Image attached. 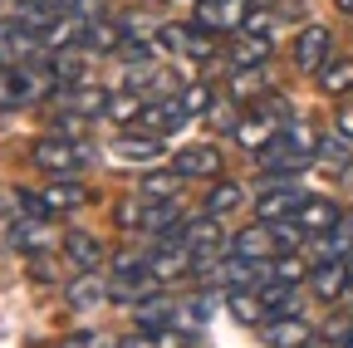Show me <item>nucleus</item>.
Instances as JSON below:
<instances>
[{
    "label": "nucleus",
    "instance_id": "8",
    "mask_svg": "<svg viewBox=\"0 0 353 348\" xmlns=\"http://www.w3.org/2000/svg\"><path fill=\"white\" fill-rule=\"evenodd\" d=\"M231 255L250 260V265H265V260H275L280 250H275L270 226H265V221H255V226H245V231H236V236H231Z\"/></svg>",
    "mask_w": 353,
    "mask_h": 348
},
{
    "label": "nucleus",
    "instance_id": "21",
    "mask_svg": "<svg viewBox=\"0 0 353 348\" xmlns=\"http://www.w3.org/2000/svg\"><path fill=\"white\" fill-rule=\"evenodd\" d=\"M132 319H138L143 329H167V324H172V299H167V294H157V289H152V294H143L138 304H132Z\"/></svg>",
    "mask_w": 353,
    "mask_h": 348
},
{
    "label": "nucleus",
    "instance_id": "13",
    "mask_svg": "<svg viewBox=\"0 0 353 348\" xmlns=\"http://www.w3.org/2000/svg\"><path fill=\"white\" fill-rule=\"evenodd\" d=\"M182 206L176 201H148V211H143V231L152 236V240H172L176 231H182Z\"/></svg>",
    "mask_w": 353,
    "mask_h": 348
},
{
    "label": "nucleus",
    "instance_id": "30",
    "mask_svg": "<svg viewBox=\"0 0 353 348\" xmlns=\"http://www.w3.org/2000/svg\"><path fill=\"white\" fill-rule=\"evenodd\" d=\"M226 309H231L241 324H260V319H265L260 294H255V289H231V294H226Z\"/></svg>",
    "mask_w": 353,
    "mask_h": 348
},
{
    "label": "nucleus",
    "instance_id": "7",
    "mask_svg": "<svg viewBox=\"0 0 353 348\" xmlns=\"http://www.w3.org/2000/svg\"><path fill=\"white\" fill-rule=\"evenodd\" d=\"M309 343H314V324L304 314L265 319V348H309Z\"/></svg>",
    "mask_w": 353,
    "mask_h": 348
},
{
    "label": "nucleus",
    "instance_id": "10",
    "mask_svg": "<svg viewBox=\"0 0 353 348\" xmlns=\"http://www.w3.org/2000/svg\"><path fill=\"white\" fill-rule=\"evenodd\" d=\"M294 221L304 226V236H319V231H334L343 221V211L329 201V196H304V206L294 211Z\"/></svg>",
    "mask_w": 353,
    "mask_h": 348
},
{
    "label": "nucleus",
    "instance_id": "19",
    "mask_svg": "<svg viewBox=\"0 0 353 348\" xmlns=\"http://www.w3.org/2000/svg\"><path fill=\"white\" fill-rule=\"evenodd\" d=\"M343 285H348L343 260H324V265L309 270V289H314V299H324V304H334V299L343 294Z\"/></svg>",
    "mask_w": 353,
    "mask_h": 348
},
{
    "label": "nucleus",
    "instance_id": "24",
    "mask_svg": "<svg viewBox=\"0 0 353 348\" xmlns=\"http://www.w3.org/2000/svg\"><path fill=\"white\" fill-rule=\"evenodd\" d=\"M182 182H187V177H182L176 167H167V172H148L143 187H138V196H143V201H172Z\"/></svg>",
    "mask_w": 353,
    "mask_h": 348
},
{
    "label": "nucleus",
    "instance_id": "43",
    "mask_svg": "<svg viewBox=\"0 0 353 348\" xmlns=\"http://www.w3.org/2000/svg\"><path fill=\"white\" fill-rule=\"evenodd\" d=\"M343 226H348V236H353V216H343Z\"/></svg>",
    "mask_w": 353,
    "mask_h": 348
},
{
    "label": "nucleus",
    "instance_id": "20",
    "mask_svg": "<svg viewBox=\"0 0 353 348\" xmlns=\"http://www.w3.org/2000/svg\"><path fill=\"white\" fill-rule=\"evenodd\" d=\"M39 196H44V206H50V211H74V206H83V201H88V192H83L79 182H69V177L44 182V187H39Z\"/></svg>",
    "mask_w": 353,
    "mask_h": 348
},
{
    "label": "nucleus",
    "instance_id": "16",
    "mask_svg": "<svg viewBox=\"0 0 353 348\" xmlns=\"http://www.w3.org/2000/svg\"><path fill=\"white\" fill-rule=\"evenodd\" d=\"M64 260L74 270H99L103 265V240L88 236V231H69L64 236Z\"/></svg>",
    "mask_w": 353,
    "mask_h": 348
},
{
    "label": "nucleus",
    "instance_id": "44",
    "mask_svg": "<svg viewBox=\"0 0 353 348\" xmlns=\"http://www.w3.org/2000/svg\"><path fill=\"white\" fill-rule=\"evenodd\" d=\"M343 348H353V334H348V338H343Z\"/></svg>",
    "mask_w": 353,
    "mask_h": 348
},
{
    "label": "nucleus",
    "instance_id": "36",
    "mask_svg": "<svg viewBox=\"0 0 353 348\" xmlns=\"http://www.w3.org/2000/svg\"><path fill=\"white\" fill-rule=\"evenodd\" d=\"M260 113H265V118H275V123H290V118H294L285 94H270V99H260Z\"/></svg>",
    "mask_w": 353,
    "mask_h": 348
},
{
    "label": "nucleus",
    "instance_id": "37",
    "mask_svg": "<svg viewBox=\"0 0 353 348\" xmlns=\"http://www.w3.org/2000/svg\"><path fill=\"white\" fill-rule=\"evenodd\" d=\"M69 15H83V20H103V15H108V0H69Z\"/></svg>",
    "mask_w": 353,
    "mask_h": 348
},
{
    "label": "nucleus",
    "instance_id": "6",
    "mask_svg": "<svg viewBox=\"0 0 353 348\" xmlns=\"http://www.w3.org/2000/svg\"><path fill=\"white\" fill-rule=\"evenodd\" d=\"M329 54H334V30H329V25H304L299 39H294V64L314 74Z\"/></svg>",
    "mask_w": 353,
    "mask_h": 348
},
{
    "label": "nucleus",
    "instance_id": "28",
    "mask_svg": "<svg viewBox=\"0 0 353 348\" xmlns=\"http://www.w3.org/2000/svg\"><path fill=\"white\" fill-rule=\"evenodd\" d=\"M50 69H54V79H59V89H74V83H83V54H79V50L50 54Z\"/></svg>",
    "mask_w": 353,
    "mask_h": 348
},
{
    "label": "nucleus",
    "instance_id": "17",
    "mask_svg": "<svg viewBox=\"0 0 353 348\" xmlns=\"http://www.w3.org/2000/svg\"><path fill=\"white\" fill-rule=\"evenodd\" d=\"M314 79H319V89L329 94V99H343V94H353V54H329L319 69H314Z\"/></svg>",
    "mask_w": 353,
    "mask_h": 348
},
{
    "label": "nucleus",
    "instance_id": "5",
    "mask_svg": "<svg viewBox=\"0 0 353 348\" xmlns=\"http://www.w3.org/2000/svg\"><path fill=\"white\" fill-rule=\"evenodd\" d=\"M148 270H152V280H157V285H162V280H182V275H192V270H196V255L172 236V240H162V245L148 255Z\"/></svg>",
    "mask_w": 353,
    "mask_h": 348
},
{
    "label": "nucleus",
    "instance_id": "18",
    "mask_svg": "<svg viewBox=\"0 0 353 348\" xmlns=\"http://www.w3.org/2000/svg\"><path fill=\"white\" fill-rule=\"evenodd\" d=\"M348 250H353V236H348V226L339 221L334 231L309 236V265H324V260H343Z\"/></svg>",
    "mask_w": 353,
    "mask_h": 348
},
{
    "label": "nucleus",
    "instance_id": "39",
    "mask_svg": "<svg viewBox=\"0 0 353 348\" xmlns=\"http://www.w3.org/2000/svg\"><path fill=\"white\" fill-rule=\"evenodd\" d=\"M339 133L353 143V103H339Z\"/></svg>",
    "mask_w": 353,
    "mask_h": 348
},
{
    "label": "nucleus",
    "instance_id": "38",
    "mask_svg": "<svg viewBox=\"0 0 353 348\" xmlns=\"http://www.w3.org/2000/svg\"><path fill=\"white\" fill-rule=\"evenodd\" d=\"M64 348H103V343H99V334H94V329H79V334H69V338H64Z\"/></svg>",
    "mask_w": 353,
    "mask_h": 348
},
{
    "label": "nucleus",
    "instance_id": "29",
    "mask_svg": "<svg viewBox=\"0 0 353 348\" xmlns=\"http://www.w3.org/2000/svg\"><path fill=\"white\" fill-rule=\"evenodd\" d=\"M118 30H123V39H157L162 20H152L148 10H123L118 15Z\"/></svg>",
    "mask_w": 353,
    "mask_h": 348
},
{
    "label": "nucleus",
    "instance_id": "3",
    "mask_svg": "<svg viewBox=\"0 0 353 348\" xmlns=\"http://www.w3.org/2000/svg\"><path fill=\"white\" fill-rule=\"evenodd\" d=\"M304 206V187H294V177L285 182H270L260 187V201H255V221H285V216H294Z\"/></svg>",
    "mask_w": 353,
    "mask_h": 348
},
{
    "label": "nucleus",
    "instance_id": "15",
    "mask_svg": "<svg viewBox=\"0 0 353 348\" xmlns=\"http://www.w3.org/2000/svg\"><path fill=\"white\" fill-rule=\"evenodd\" d=\"M54 99H59L64 113H79V118H99V113L108 108V94L94 89V83H74V89H59Z\"/></svg>",
    "mask_w": 353,
    "mask_h": 348
},
{
    "label": "nucleus",
    "instance_id": "33",
    "mask_svg": "<svg viewBox=\"0 0 353 348\" xmlns=\"http://www.w3.org/2000/svg\"><path fill=\"white\" fill-rule=\"evenodd\" d=\"M143 211H148V201H143V196L118 201V206H113V221H118L123 231H143Z\"/></svg>",
    "mask_w": 353,
    "mask_h": 348
},
{
    "label": "nucleus",
    "instance_id": "31",
    "mask_svg": "<svg viewBox=\"0 0 353 348\" xmlns=\"http://www.w3.org/2000/svg\"><path fill=\"white\" fill-rule=\"evenodd\" d=\"M216 54H221L216 34H211V30H196V25H187V45H182V59H216Z\"/></svg>",
    "mask_w": 353,
    "mask_h": 348
},
{
    "label": "nucleus",
    "instance_id": "12",
    "mask_svg": "<svg viewBox=\"0 0 353 348\" xmlns=\"http://www.w3.org/2000/svg\"><path fill=\"white\" fill-rule=\"evenodd\" d=\"M255 294H260V309H265V319H285V314H299V285L265 280V285H255Z\"/></svg>",
    "mask_w": 353,
    "mask_h": 348
},
{
    "label": "nucleus",
    "instance_id": "11",
    "mask_svg": "<svg viewBox=\"0 0 353 348\" xmlns=\"http://www.w3.org/2000/svg\"><path fill=\"white\" fill-rule=\"evenodd\" d=\"M172 167L182 172V177H216V172H221V152L211 143H187L182 152L172 157Z\"/></svg>",
    "mask_w": 353,
    "mask_h": 348
},
{
    "label": "nucleus",
    "instance_id": "1",
    "mask_svg": "<svg viewBox=\"0 0 353 348\" xmlns=\"http://www.w3.org/2000/svg\"><path fill=\"white\" fill-rule=\"evenodd\" d=\"M30 162H34L39 172L69 177V172H79V167L94 162V147H88L83 138H74V133H44V138L30 147Z\"/></svg>",
    "mask_w": 353,
    "mask_h": 348
},
{
    "label": "nucleus",
    "instance_id": "27",
    "mask_svg": "<svg viewBox=\"0 0 353 348\" xmlns=\"http://www.w3.org/2000/svg\"><path fill=\"white\" fill-rule=\"evenodd\" d=\"M118 157H128V162H152V157H162V143L148 133H123L118 138Z\"/></svg>",
    "mask_w": 353,
    "mask_h": 348
},
{
    "label": "nucleus",
    "instance_id": "26",
    "mask_svg": "<svg viewBox=\"0 0 353 348\" xmlns=\"http://www.w3.org/2000/svg\"><path fill=\"white\" fill-rule=\"evenodd\" d=\"M241 201H245L241 182H216V187L206 192V216H231Z\"/></svg>",
    "mask_w": 353,
    "mask_h": 348
},
{
    "label": "nucleus",
    "instance_id": "41",
    "mask_svg": "<svg viewBox=\"0 0 353 348\" xmlns=\"http://www.w3.org/2000/svg\"><path fill=\"white\" fill-rule=\"evenodd\" d=\"M343 270H348V285H353V250L343 255Z\"/></svg>",
    "mask_w": 353,
    "mask_h": 348
},
{
    "label": "nucleus",
    "instance_id": "14",
    "mask_svg": "<svg viewBox=\"0 0 353 348\" xmlns=\"http://www.w3.org/2000/svg\"><path fill=\"white\" fill-rule=\"evenodd\" d=\"M64 299L74 304V309H94V304L108 299V280H103L99 270H79V275L64 285Z\"/></svg>",
    "mask_w": 353,
    "mask_h": 348
},
{
    "label": "nucleus",
    "instance_id": "34",
    "mask_svg": "<svg viewBox=\"0 0 353 348\" xmlns=\"http://www.w3.org/2000/svg\"><path fill=\"white\" fill-rule=\"evenodd\" d=\"M348 334H353V314H329L324 329H319V338H329V343H339V348H343Z\"/></svg>",
    "mask_w": 353,
    "mask_h": 348
},
{
    "label": "nucleus",
    "instance_id": "40",
    "mask_svg": "<svg viewBox=\"0 0 353 348\" xmlns=\"http://www.w3.org/2000/svg\"><path fill=\"white\" fill-rule=\"evenodd\" d=\"M10 211H15V192H10V196H0V221H10Z\"/></svg>",
    "mask_w": 353,
    "mask_h": 348
},
{
    "label": "nucleus",
    "instance_id": "32",
    "mask_svg": "<svg viewBox=\"0 0 353 348\" xmlns=\"http://www.w3.org/2000/svg\"><path fill=\"white\" fill-rule=\"evenodd\" d=\"M123 348H182V338H176V329H148V334H132L123 338Z\"/></svg>",
    "mask_w": 353,
    "mask_h": 348
},
{
    "label": "nucleus",
    "instance_id": "42",
    "mask_svg": "<svg viewBox=\"0 0 353 348\" xmlns=\"http://www.w3.org/2000/svg\"><path fill=\"white\" fill-rule=\"evenodd\" d=\"M334 6H339L343 15H353V0H334Z\"/></svg>",
    "mask_w": 353,
    "mask_h": 348
},
{
    "label": "nucleus",
    "instance_id": "25",
    "mask_svg": "<svg viewBox=\"0 0 353 348\" xmlns=\"http://www.w3.org/2000/svg\"><path fill=\"white\" fill-rule=\"evenodd\" d=\"M314 157H319V162H329V167H339V172H348V167H353V143H348V138L339 133V127H334L329 138H319Z\"/></svg>",
    "mask_w": 353,
    "mask_h": 348
},
{
    "label": "nucleus",
    "instance_id": "4",
    "mask_svg": "<svg viewBox=\"0 0 353 348\" xmlns=\"http://www.w3.org/2000/svg\"><path fill=\"white\" fill-rule=\"evenodd\" d=\"M270 64V34H255V30H236L231 50H226V69L245 74V69H265Z\"/></svg>",
    "mask_w": 353,
    "mask_h": 348
},
{
    "label": "nucleus",
    "instance_id": "35",
    "mask_svg": "<svg viewBox=\"0 0 353 348\" xmlns=\"http://www.w3.org/2000/svg\"><path fill=\"white\" fill-rule=\"evenodd\" d=\"M182 103H187L192 118L206 113V103H211V83H192V89H182Z\"/></svg>",
    "mask_w": 353,
    "mask_h": 348
},
{
    "label": "nucleus",
    "instance_id": "2",
    "mask_svg": "<svg viewBox=\"0 0 353 348\" xmlns=\"http://www.w3.org/2000/svg\"><path fill=\"white\" fill-rule=\"evenodd\" d=\"M250 20V0H196L192 6V25L211 30V34H236Z\"/></svg>",
    "mask_w": 353,
    "mask_h": 348
},
{
    "label": "nucleus",
    "instance_id": "23",
    "mask_svg": "<svg viewBox=\"0 0 353 348\" xmlns=\"http://www.w3.org/2000/svg\"><path fill=\"white\" fill-rule=\"evenodd\" d=\"M270 138H275V118H265V113H255V118H241V123H236V143H241L245 152H260Z\"/></svg>",
    "mask_w": 353,
    "mask_h": 348
},
{
    "label": "nucleus",
    "instance_id": "22",
    "mask_svg": "<svg viewBox=\"0 0 353 348\" xmlns=\"http://www.w3.org/2000/svg\"><path fill=\"white\" fill-rule=\"evenodd\" d=\"M143 103H148V99H143L138 89H118V94H108V108H103V113H108L118 127H132V123L143 118Z\"/></svg>",
    "mask_w": 353,
    "mask_h": 348
},
{
    "label": "nucleus",
    "instance_id": "9",
    "mask_svg": "<svg viewBox=\"0 0 353 348\" xmlns=\"http://www.w3.org/2000/svg\"><path fill=\"white\" fill-rule=\"evenodd\" d=\"M192 113H187V103H182V94H162V99H152V103H143V127L148 133H167V127H176V123H187Z\"/></svg>",
    "mask_w": 353,
    "mask_h": 348
}]
</instances>
